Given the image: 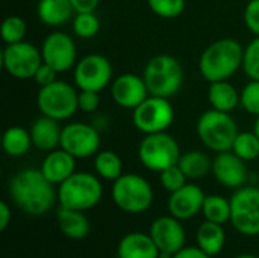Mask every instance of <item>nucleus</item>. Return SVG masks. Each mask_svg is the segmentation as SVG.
<instances>
[{
    "instance_id": "nucleus-35",
    "label": "nucleus",
    "mask_w": 259,
    "mask_h": 258,
    "mask_svg": "<svg viewBox=\"0 0 259 258\" xmlns=\"http://www.w3.org/2000/svg\"><path fill=\"white\" fill-rule=\"evenodd\" d=\"M240 105L246 113L259 116V81L250 79L240 93Z\"/></svg>"
},
{
    "instance_id": "nucleus-19",
    "label": "nucleus",
    "mask_w": 259,
    "mask_h": 258,
    "mask_svg": "<svg viewBox=\"0 0 259 258\" xmlns=\"http://www.w3.org/2000/svg\"><path fill=\"white\" fill-rule=\"evenodd\" d=\"M76 160L77 158H74L71 154H68L62 148H58L47 152L39 169L50 182L59 186L76 172Z\"/></svg>"
},
{
    "instance_id": "nucleus-10",
    "label": "nucleus",
    "mask_w": 259,
    "mask_h": 258,
    "mask_svg": "<svg viewBox=\"0 0 259 258\" xmlns=\"http://www.w3.org/2000/svg\"><path fill=\"white\" fill-rule=\"evenodd\" d=\"M231 224L244 236H259V189L240 187L231 198Z\"/></svg>"
},
{
    "instance_id": "nucleus-23",
    "label": "nucleus",
    "mask_w": 259,
    "mask_h": 258,
    "mask_svg": "<svg viewBox=\"0 0 259 258\" xmlns=\"http://www.w3.org/2000/svg\"><path fill=\"white\" fill-rule=\"evenodd\" d=\"M56 220L62 234L71 240H82L90 233V220L83 211L59 207L56 211Z\"/></svg>"
},
{
    "instance_id": "nucleus-3",
    "label": "nucleus",
    "mask_w": 259,
    "mask_h": 258,
    "mask_svg": "<svg viewBox=\"0 0 259 258\" xmlns=\"http://www.w3.org/2000/svg\"><path fill=\"white\" fill-rule=\"evenodd\" d=\"M143 79L150 96L170 99L175 96L184 82L182 64L171 55H156L150 58L143 70Z\"/></svg>"
},
{
    "instance_id": "nucleus-25",
    "label": "nucleus",
    "mask_w": 259,
    "mask_h": 258,
    "mask_svg": "<svg viewBox=\"0 0 259 258\" xmlns=\"http://www.w3.org/2000/svg\"><path fill=\"white\" fill-rule=\"evenodd\" d=\"M226 242L225 230L220 224L205 220L197 230V245L208 255L215 257L222 252Z\"/></svg>"
},
{
    "instance_id": "nucleus-12",
    "label": "nucleus",
    "mask_w": 259,
    "mask_h": 258,
    "mask_svg": "<svg viewBox=\"0 0 259 258\" xmlns=\"http://www.w3.org/2000/svg\"><path fill=\"white\" fill-rule=\"evenodd\" d=\"M73 76L79 90L102 91L112 81V65L106 56L91 53L76 62Z\"/></svg>"
},
{
    "instance_id": "nucleus-27",
    "label": "nucleus",
    "mask_w": 259,
    "mask_h": 258,
    "mask_svg": "<svg viewBox=\"0 0 259 258\" xmlns=\"http://www.w3.org/2000/svg\"><path fill=\"white\" fill-rule=\"evenodd\" d=\"M2 146L9 157H23L29 152L32 143L30 131L23 126H11L3 132Z\"/></svg>"
},
{
    "instance_id": "nucleus-32",
    "label": "nucleus",
    "mask_w": 259,
    "mask_h": 258,
    "mask_svg": "<svg viewBox=\"0 0 259 258\" xmlns=\"http://www.w3.org/2000/svg\"><path fill=\"white\" fill-rule=\"evenodd\" d=\"M27 33V23L20 15H9L2 23V38L6 44L24 41Z\"/></svg>"
},
{
    "instance_id": "nucleus-40",
    "label": "nucleus",
    "mask_w": 259,
    "mask_h": 258,
    "mask_svg": "<svg viewBox=\"0 0 259 258\" xmlns=\"http://www.w3.org/2000/svg\"><path fill=\"white\" fill-rule=\"evenodd\" d=\"M74 9V14L80 12H94L100 3V0H70Z\"/></svg>"
},
{
    "instance_id": "nucleus-37",
    "label": "nucleus",
    "mask_w": 259,
    "mask_h": 258,
    "mask_svg": "<svg viewBox=\"0 0 259 258\" xmlns=\"http://www.w3.org/2000/svg\"><path fill=\"white\" fill-rule=\"evenodd\" d=\"M100 105V91L79 90V109L83 113H96Z\"/></svg>"
},
{
    "instance_id": "nucleus-6",
    "label": "nucleus",
    "mask_w": 259,
    "mask_h": 258,
    "mask_svg": "<svg viewBox=\"0 0 259 258\" xmlns=\"http://www.w3.org/2000/svg\"><path fill=\"white\" fill-rule=\"evenodd\" d=\"M36 106L42 116L58 122L68 120L79 109V91L65 81H55L53 84L39 88Z\"/></svg>"
},
{
    "instance_id": "nucleus-9",
    "label": "nucleus",
    "mask_w": 259,
    "mask_h": 258,
    "mask_svg": "<svg viewBox=\"0 0 259 258\" xmlns=\"http://www.w3.org/2000/svg\"><path fill=\"white\" fill-rule=\"evenodd\" d=\"M173 120L175 109L167 97L149 96L132 109L134 126L144 135L167 131L173 125Z\"/></svg>"
},
{
    "instance_id": "nucleus-24",
    "label": "nucleus",
    "mask_w": 259,
    "mask_h": 258,
    "mask_svg": "<svg viewBox=\"0 0 259 258\" xmlns=\"http://www.w3.org/2000/svg\"><path fill=\"white\" fill-rule=\"evenodd\" d=\"M208 100L211 108L223 113H232L240 105V93L229 81L209 82Z\"/></svg>"
},
{
    "instance_id": "nucleus-44",
    "label": "nucleus",
    "mask_w": 259,
    "mask_h": 258,
    "mask_svg": "<svg viewBox=\"0 0 259 258\" xmlns=\"http://www.w3.org/2000/svg\"><path fill=\"white\" fill-rule=\"evenodd\" d=\"M237 258H259V257H255V255H250V254H246V255H240V257Z\"/></svg>"
},
{
    "instance_id": "nucleus-15",
    "label": "nucleus",
    "mask_w": 259,
    "mask_h": 258,
    "mask_svg": "<svg viewBox=\"0 0 259 258\" xmlns=\"http://www.w3.org/2000/svg\"><path fill=\"white\" fill-rule=\"evenodd\" d=\"M111 96L114 102L126 109H135L150 94L143 76L134 73H123L111 84Z\"/></svg>"
},
{
    "instance_id": "nucleus-17",
    "label": "nucleus",
    "mask_w": 259,
    "mask_h": 258,
    "mask_svg": "<svg viewBox=\"0 0 259 258\" xmlns=\"http://www.w3.org/2000/svg\"><path fill=\"white\" fill-rule=\"evenodd\" d=\"M214 178L228 189H240L247 179V169L244 160H241L232 151L219 152L212 160Z\"/></svg>"
},
{
    "instance_id": "nucleus-41",
    "label": "nucleus",
    "mask_w": 259,
    "mask_h": 258,
    "mask_svg": "<svg viewBox=\"0 0 259 258\" xmlns=\"http://www.w3.org/2000/svg\"><path fill=\"white\" fill-rule=\"evenodd\" d=\"M173 258H211V255H208L203 249H200L199 246H188V248H182L181 251H178Z\"/></svg>"
},
{
    "instance_id": "nucleus-14",
    "label": "nucleus",
    "mask_w": 259,
    "mask_h": 258,
    "mask_svg": "<svg viewBox=\"0 0 259 258\" xmlns=\"http://www.w3.org/2000/svg\"><path fill=\"white\" fill-rule=\"evenodd\" d=\"M41 55H42V62L49 64L53 67L58 73L68 71L76 65V44L73 38L61 30L50 32L41 46Z\"/></svg>"
},
{
    "instance_id": "nucleus-21",
    "label": "nucleus",
    "mask_w": 259,
    "mask_h": 258,
    "mask_svg": "<svg viewBox=\"0 0 259 258\" xmlns=\"http://www.w3.org/2000/svg\"><path fill=\"white\" fill-rule=\"evenodd\" d=\"M117 254L118 258H159L161 251L150 234L129 233L120 240Z\"/></svg>"
},
{
    "instance_id": "nucleus-36",
    "label": "nucleus",
    "mask_w": 259,
    "mask_h": 258,
    "mask_svg": "<svg viewBox=\"0 0 259 258\" xmlns=\"http://www.w3.org/2000/svg\"><path fill=\"white\" fill-rule=\"evenodd\" d=\"M159 179H161V186L168 192L173 193L176 190H179L181 187H184L187 184V176L182 172V169L175 164L171 167H167L165 170L159 172Z\"/></svg>"
},
{
    "instance_id": "nucleus-43",
    "label": "nucleus",
    "mask_w": 259,
    "mask_h": 258,
    "mask_svg": "<svg viewBox=\"0 0 259 258\" xmlns=\"http://www.w3.org/2000/svg\"><path fill=\"white\" fill-rule=\"evenodd\" d=\"M253 131H255V134L259 137V116L256 117V122H255V126H253Z\"/></svg>"
},
{
    "instance_id": "nucleus-4",
    "label": "nucleus",
    "mask_w": 259,
    "mask_h": 258,
    "mask_svg": "<svg viewBox=\"0 0 259 258\" xmlns=\"http://www.w3.org/2000/svg\"><path fill=\"white\" fill-rule=\"evenodd\" d=\"M103 196V187L97 175L88 172H74L68 179L59 184V207L87 211L94 208Z\"/></svg>"
},
{
    "instance_id": "nucleus-34",
    "label": "nucleus",
    "mask_w": 259,
    "mask_h": 258,
    "mask_svg": "<svg viewBox=\"0 0 259 258\" xmlns=\"http://www.w3.org/2000/svg\"><path fill=\"white\" fill-rule=\"evenodd\" d=\"M243 70L249 76V79L259 81V36H255L244 47Z\"/></svg>"
},
{
    "instance_id": "nucleus-16",
    "label": "nucleus",
    "mask_w": 259,
    "mask_h": 258,
    "mask_svg": "<svg viewBox=\"0 0 259 258\" xmlns=\"http://www.w3.org/2000/svg\"><path fill=\"white\" fill-rule=\"evenodd\" d=\"M150 236L161 252L175 255L185 245V230L181 220L170 216L158 217L150 227Z\"/></svg>"
},
{
    "instance_id": "nucleus-26",
    "label": "nucleus",
    "mask_w": 259,
    "mask_h": 258,
    "mask_svg": "<svg viewBox=\"0 0 259 258\" xmlns=\"http://www.w3.org/2000/svg\"><path fill=\"white\" fill-rule=\"evenodd\" d=\"M178 166L188 179H202L212 170V160L200 151H190L181 155Z\"/></svg>"
},
{
    "instance_id": "nucleus-38",
    "label": "nucleus",
    "mask_w": 259,
    "mask_h": 258,
    "mask_svg": "<svg viewBox=\"0 0 259 258\" xmlns=\"http://www.w3.org/2000/svg\"><path fill=\"white\" fill-rule=\"evenodd\" d=\"M243 18H244L247 29L255 36H259V0H250L246 5Z\"/></svg>"
},
{
    "instance_id": "nucleus-39",
    "label": "nucleus",
    "mask_w": 259,
    "mask_h": 258,
    "mask_svg": "<svg viewBox=\"0 0 259 258\" xmlns=\"http://www.w3.org/2000/svg\"><path fill=\"white\" fill-rule=\"evenodd\" d=\"M56 75H58V71H56L53 67H50L49 64L42 62V64L39 65V68L36 70V73H35V76H33V81H35L36 85L41 88V87L50 85V84H53L55 81H58V79H56Z\"/></svg>"
},
{
    "instance_id": "nucleus-2",
    "label": "nucleus",
    "mask_w": 259,
    "mask_h": 258,
    "mask_svg": "<svg viewBox=\"0 0 259 258\" xmlns=\"http://www.w3.org/2000/svg\"><path fill=\"white\" fill-rule=\"evenodd\" d=\"M244 47L235 38H220L211 43L200 55L199 71L208 82L229 81L241 67Z\"/></svg>"
},
{
    "instance_id": "nucleus-29",
    "label": "nucleus",
    "mask_w": 259,
    "mask_h": 258,
    "mask_svg": "<svg viewBox=\"0 0 259 258\" xmlns=\"http://www.w3.org/2000/svg\"><path fill=\"white\" fill-rule=\"evenodd\" d=\"M202 213L206 220L223 225L231 220V199L219 195H209L203 201Z\"/></svg>"
},
{
    "instance_id": "nucleus-13",
    "label": "nucleus",
    "mask_w": 259,
    "mask_h": 258,
    "mask_svg": "<svg viewBox=\"0 0 259 258\" xmlns=\"http://www.w3.org/2000/svg\"><path fill=\"white\" fill-rule=\"evenodd\" d=\"M61 148L74 158H90L99 152L100 131L94 125L73 122L62 128Z\"/></svg>"
},
{
    "instance_id": "nucleus-1",
    "label": "nucleus",
    "mask_w": 259,
    "mask_h": 258,
    "mask_svg": "<svg viewBox=\"0 0 259 258\" xmlns=\"http://www.w3.org/2000/svg\"><path fill=\"white\" fill-rule=\"evenodd\" d=\"M9 196L12 202L26 214L42 216L58 199L55 184L50 182L41 169H23L9 181Z\"/></svg>"
},
{
    "instance_id": "nucleus-42",
    "label": "nucleus",
    "mask_w": 259,
    "mask_h": 258,
    "mask_svg": "<svg viewBox=\"0 0 259 258\" xmlns=\"http://www.w3.org/2000/svg\"><path fill=\"white\" fill-rule=\"evenodd\" d=\"M11 217H12V214H11L9 205L5 201H2L0 202V231H5L8 228V225L11 222Z\"/></svg>"
},
{
    "instance_id": "nucleus-33",
    "label": "nucleus",
    "mask_w": 259,
    "mask_h": 258,
    "mask_svg": "<svg viewBox=\"0 0 259 258\" xmlns=\"http://www.w3.org/2000/svg\"><path fill=\"white\" fill-rule=\"evenodd\" d=\"M150 11L161 18H176L185 11V0H147Z\"/></svg>"
},
{
    "instance_id": "nucleus-7",
    "label": "nucleus",
    "mask_w": 259,
    "mask_h": 258,
    "mask_svg": "<svg viewBox=\"0 0 259 258\" xmlns=\"http://www.w3.org/2000/svg\"><path fill=\"white\" fill-rule=\"evenodd\" d=\"M112 201L124 213H144L153 204V189L135 173H123L112 184Z\"/></svg>"
},
{
    "instance_id": "nucleus-30",
    "label": "nucleus",
    "mask_w": 259,
    "mask_h": 258,
    "mask_svg": "<svg viewBox=\"0 0 259 258\" xmlns=\"http://www.w3.org/2000/svg\"><path fill=\"white\" fill-rule=\"evenodd\" d=\"M232 152L244 161L256 160L259 157V137L255 131L238 132L232 146Z\"/></svg>"
},
{
    "instance_id": "nucleus-31",
    "label": "nucleus",
    "mask_w": 259,
    "mask_h": 258,
    "mask_svg": "<svg viewBox=\"0 0 259 258\" xmlns=\"http://www.w3.org/2000/svg\"><path fill=\"white\" fill-rule=\"evenodd\" d=\"M73 33L80 40H91L100 29V20L94 12H80L73 17Z\"/></svg>"
},
{
    "instance_id": "nucleus-28",
    "label": "nucleus",
    "mask_w": 259,
    "mask_h": 258,
    "mask_svg": "<svg viewBox=\"0 0 259 258\" xmlns=\"http://www.w3.org/2000/svg\"><path fill=\"white\" fill-rule=\"evenodd\" d=\"M96 173L108 181H115L123 175V161L112 151H99L94 155Z\"/></svg>"
},
{
    "instance_id": "nucleus-11",
    "label": "nucleus",
    "mask_w": 259,
    "mask_h": 258,
    "mask_svg": "<svg viewBox=\"0 0 259 258\" xmlns=\"http://www.w3.org/2000/svg\"><path fill=\"white\" fill-rule=\"evenodd\" d=\"M41 64V49H36L26 40L15 44H6L2 50V65L5 71L15 79H33Z\"/></svg>"
},
{
    "instance_id": "nucleus-20",
    "label": "nucleus",
    "mask_w": 259,
    "mask_h": 258,
    "mask_svg": "<svg viewBox=\"0 0 259 258\" xmlns=\"http://www.w3.org/2000/svg\"><path fill=\"white\" fill-rule=\"evenodd\" d=\"M29 131H30L32 143L38 151L50 152L61 148L62 128L58 120L41 114V117L33 120Z\"/></svg>"
},
{
    "instance_id": "nucleus-22",
    "label": "nucleus",
    "mask_w": 259,
    "mask_h": 258,
    "mask_svg": "<svg viewBox=\"0 0 259 258\" xmlns=\"http://www.w3.org/2000/svg\"><path fill=\"white\" fill-rule=\"evenodd\" d=\"M73 5L70 0H39L36 5V15L41 23L50 27L65 24L73 17Z\"/></svg>"
},
{
    "instance_id": "nucleus-8",
    "label": "nucleus",
    "mask_w": 259,
    "mask_h": 258,
    "mask_svg": "<svg viewBox=\"0 0 259 258\" xmlns=\"http://www.w3.org/2000/svg\"><path fill=\"white\" fill-rule=\"evenodd\" d=\"M181 155L176 138L167 134V131L144 135L138 146L140 163L152 172H162L178 164Z\"/></svg>"
},
{
    "instance_id": "nucleus-18",
    "label": "nucleus",
    "mask_w": 259,
    "mask_h": 258,
    "mask_svg": "<svg viewBox=\"0 0 259 258\" xmlns=\"http://www.w3.org/2000/svg\"><path fill=\"white\" fill-rule=\"evenodd\" d=\"M205 198L206 196L199 186L185 184L179 190L170 193L167 207L173 217L179 220H188L202 211Z\"/></svg>"
},
{
    "instance_id": "nucleus-5",
    "label": "nucleus",
    "mask_w": 259,
    "mask_h": 258,
    "mask_svg": "<svg viewBox=\"0 0 259 258\" xmlns=\"http://www.w3.org/2000/svg\"><path fill=\"white\" fill-rule=\"evenodd\" d=\"M196 129L200 141L217 154L232 151L234 141L240 132L231 113L217 111L214 108L199 117Z\"/></svg>"
}]
</instances>
